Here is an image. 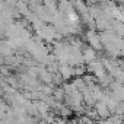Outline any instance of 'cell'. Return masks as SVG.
Here are the masks:
<instances>
[{
  "label": "cell",
  "mask_w": 124,
  "mask_h": 124,
  "mask_svg": "<svg viewBox=\"0 0 124 124\" xmlns=\"http://www.w3.org/2000/svg\"><path fill=\"white\" fill-rule=\"evenodd\" d=\"M117 2H121V0H117Z\"/></svg>",
  "instance_id": "cell-3"
},
{
  "label": "cell",
  "mask_w": 124,
  "mask_h": 124,
  "mask_svg": "<svg viewBox=\"0 0 124 124\" xmlns=\"http://www.w3.org/2000/svg\"><path fill=\"white\" fill-rule=\"evenodd\" d=\"M82 58H85L86 61H92V60L95 58V51H93L92 48H88V50L85 51V54L82 55Z\"/></svg>",
  "instance_id": "cell-2"
},
{
  "label": "cell",
  "mask_w": 124,
  "mask_h": 124,
  "mask_svg": "<svg viewBox=\"0 0 124 124\" xmlns=\"http://www.w3.org/2000/svg\"><path fill=\"white\" fill-rule=\"evenodd\" d=\"M88 38H89V42L93 48H101V37H98L93 31L88 32Z\"/></svg>",
  "instance_id": "cell-1"
}]
</instances>
